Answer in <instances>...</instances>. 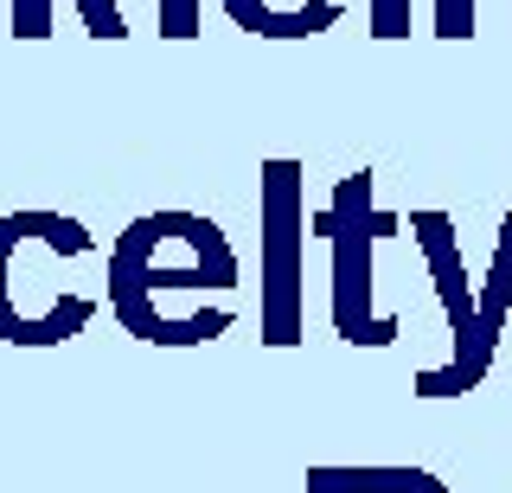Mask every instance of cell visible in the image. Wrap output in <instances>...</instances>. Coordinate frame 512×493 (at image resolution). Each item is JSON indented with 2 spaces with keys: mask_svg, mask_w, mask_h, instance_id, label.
Masks as SVG:
<instances>
[{
  "mask_svg": "<svg viewBox=\"0 0 512 493\" xmlns=\"http://www.w3.org/2000/svg\"><path fill=\"white\" fill-rule=\"evenodd\" d=\"M122 314L135 321L148 340H167V301L186 289L218 295L231 289V250L212 225L199 218H141L135 237L122 244Z\"/></svg>",
  "mask_w": 512,
  "mask_h": 493,
  "instance_id": "1",
  "label": "cell"
},
{
  "mask_svg": "<svg viewBox=\"0 0 512 493\" xmlns=\"http://www.w3.org/2000/svg\"><path fill=\"white\" fill-rule=\"evenodd\" d=\"M416 231H423V250H429V263H436L442 308H448V321H455V359H448L442 372H429V378H423V391H429V397H461V391H474V385H480V372H474V327H480L474 295H480V289H468V269H461L455 225H448L442 212H416Z\"/></svg>",
  "mask_w": 512,
  "mask_h": 493,
  "instance_id": "2",
  "label": "cell"
},
{
  "mask_svg": "<svg viewBox=\"0 0 512 493\" xmlns=\"http://www.w3.org/2000/svg\"><path fill=\"white\" fill-rule=\"evenodd\" d=\"M327 225L340 231V327H346V340H391V327L365 314V237L384 225V218H372V205H365V173L346 180V193H340Z\"/></svg>",
  "mask_w": 512,
  "mask_h": 493,
  "instance_id": "3",
  "label": "cell"
},
{
  "mask_svg": "<svg viewBox=\"0 0 512 493\" xmlns=\"http://www.w3.org/2000/svg\"><path fill=\"white\" fill-rule=\"evenodd\" d=\"M269 340H295V167H269Z\"/></svg>",
  "mask_w": 512,
  "mask_h": 493,
  "instance_id": "4",
  "label": "cell"
},
{
  "mask_svg": "<svg viewBox=\"0 0 512 493\" xmlns=\"http://www.w3.org/2000/svg\"><path fill=\"white\" fill-rule=\"evenodd\" d=\"M474 314H480V327H474V372L487 378L493 353H500V333H506V314H512V212L500 225L493 269H487V282H480V295H474Z\"/></svg>",
  "mask_w": 512,
  "mask_h": 493,
  "instance_id": "5",
  "label": "cell"
},
{
  "mask_svg": "<svg viewBox=\"0 0 512 493\" xmlns=\"http://www.w3.org/2000/svg\"><path fill=\"white\" fill-rule=\"evenodd\" d=\"M436 33L442 39H474V0H436Z\"/></svg>",
  "mask_w": 512,
  "mask_h": 493,
  "instance_id": "6",
  "label": "cell"
},
{
  "mask_svg": "<svg viewBox=\"0 0 512 493\" xmlns=\"http://www.w3.org/2000/svg\"><path fill=\"white\" fill-rule=\"evenodd\" d=\"M378 39H397V33H410V0H378V26H372Z\"/></svg>",
  "mask_w": 512,
  "mask_h": 493,
  "instance_id": "7",
  "label": "cell"
},
{
  "mask_svg": "<svg viewBox=\"0 0 512 493\" xmlns=\"http://www.w3.org/2000/svg\"><path fill=\"white\" fill-rule=\"evenodd\" d=\"M231 13L250 26V33H269V13H276V0H231Z\"/></svg>",
  "mask_w": 512,
  "mask_h": 493,
  "instance_id": "8",
  "label": "cell"
},
{
  "mask_svg": "<svg viewBox=\"0 0 512 493\" xmlns=\"http://www.w3.org/2000/svg\"><path fill=\"white\" fill-rule=\"evenodd\" d=\"M167 33H192V0H167Z\"/></svg>",
  "mask_w": 512,
  "mask_h": 493,
  "instance_id": "9",
  "label": "cell"
}]
</instances>
